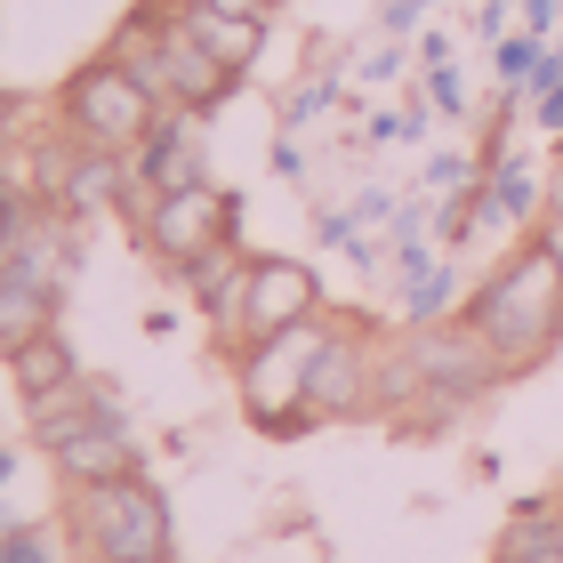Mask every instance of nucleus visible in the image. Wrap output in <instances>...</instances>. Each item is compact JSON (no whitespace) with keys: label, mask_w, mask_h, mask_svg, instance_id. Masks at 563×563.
Wrapping results in <instances>:
<instances>
[{"label":"nucleus","mask_w":563,"mask_h":563,"mask_svg":"<svg viewBox=\"0 0 563 563\" xmlns=\"http://www.w3.org/2000/svg\"><path fill=\"white\" fill-rule=\"evenodd\" d=\"M459 314H467V330L492 346V363L507 378L540 371L548 354L563 346V274H555V258L540 250V234H531L516 258H499L492 274H483L475 298L459 306Z\"/></svg>","instance_id":"1"},{"label":"nucleus","mask_w":563,"mask_h":563,"mask_svg":"<svg viewBox=\"0 0 563 563\" xmlns=\"http://www.w3.org/2000/svg\"><path fill=\"white\" fill-rule=\"evenodd\" d=\"M113 57H121V65H130L137 81L153 89V106H162V113H186V121H194V113H210V106H225V89L242 81L234 65H218L201 41L177 33V24L153 9V0H145L130 24H121V33H113Z\"/></svg>","instance_id":"2"},{"label":"nucleus","mask_w":563,"mask_h":563,"mask_svg":"<svg viewBox=\"0 0 563 563\" xmlns=\"http://www.w3.org/2000/svg\"><path fill=\"white\" fill-rule=\"evenodd\" d=\"M57 113H65L73 145H89V153H121V162H137L145 137L169 121L162 106H153V89H145L137 73L113 57V48H106V57H89V65L65 81Z\"/></svg>","instance_id":"3"},{"label":"nucleus","mask_w":563,"mask_h":563,"mask_svg":"<svg viewBox=\"0 0 563 563\" xmlns=\"http://www.w3.org/2000/svg\"><path fill=\"white\" fill-rule=\"evenodd\" d=\"M322 346H330V314L290 322V330H274V339L234 354L242 411L258 419L266 434H306V427H314V419H306V378H314V354Z\"/></svg>","instance_id":"4"},{"label":"nucleus","mask_w":563,"mask_h":563,"mask_svg":"<svg viewBox=\"0 0 563 563\" xmlns=\"http://www.w3.org/2000/svg\"><path fill=\"white\" fill-rule=\"evenodd\" d=\"M73 548L89 563H169V499L145 475L73 492Z\"/></svg>","instance_id":"5"},{"label":"nucleus","mask_w":563,"mask_h":563,"mask_svg":"<svg viewBox=\"0 0 563 563\" xmlns=\"http://www.w3.org/2000/svg\"><path fill=\"white\" fill-rule=\"evenodd\" d=\"M402 354L419 363V387H427V411L419 427H451L459 411H475L492 387H507V371L492 363V346L467 330V314H443V322H411L402 330Z\"/></svg>","instance_id":"6"},{"label":"nucleus","mask_w":563,"mask_h":563,"mask_svg":"<svg viewBox=\"0 0 563 563\" xmlns=\"http://www.w3.org/2000/svg\"><path fill=\"white\" fill-rule=\"evenodd\" d=\"M137 242L162 258L169 274L177 266H194L201 250H218V242H234V194H218V186H177V194H145L137 210Z\"/></svg>","instance_id":"7"},{"label":"nucleus","mask_w":563,"mask_h":563,"mask_svg":"<svg viewBox=\"0 0 563 563\" xmlns=\"http://www.w3.org/2000/svg\"><path fill=\"white\" fill-rule=\"evenodd\" d=\"M371 371H378V330L363 322H330V346L314 354V378H306V419H371Z\"/></svg>","instance_id":"8"},{"label":"nucleus","mask_w":563,"mask_h":563,"mask_svg":"<svg viewBox=\"0 0 563 563\" xmlns=\"http://www.w3.org/2000/svg\"><path fill=\"white\" fill-rule=\"evenodd\" d=\"M314 314H322V274L306 258H250V282H242V346H258V339H274V330H290V322H314Z\"/></svg>","instance_id":"9"},{"label":"nucleus","mask_w":563,"mask_h":563,"mask_svg":"<svg viewBox=\"0 0 563 563\" xmlns=\"http://www.w3.org/2000/svg\"><path fill=\"white\" fill-rule=\"evenodd\" d=\"M48 467L65 475V492H97V483H121V475H145V451L130 443L121 419H89L81 434L48 443Z\"/></svg>","instance_id":"10"},{"label":"nucleus","mask_w":563,"mask_h":563,"mask_svg":"<svg viewBox=\"0 0 563 563\" xmlns=\"http://www.w3.org/2000/svg\"><path fill=\"white\" fill-rule=\"evenodd\" d=\"M186 41H201L218 65H234V73H250L258 65V48H266V16H234V9H201V0H153Z\"/></svg>","instance_id":"11"},{"label":"nucleus","mask_w":563,"mask_h":563,"mask_svg":"<svg viewBox=\"0 0 563 563\" xmlns=\"http://www.w3.org/2000/svg\"><path fill=\"white\" fill-rule=\"evenodd\" d=\"M0 274H16V282H33V290H48L57 298L65 290V274H73V225H65V210H41L24 218V234L0 250Z\"/></svg>","instance_id":"12"},{"label":"nucleus","mask_w":563,"mask_h":563,"mask_svg":"<svg viewBox=\"0 0 563 563\" xmlns=\"http://www.w3.org/2000/svg\"><path fill=\"white\" fill-rule=\"evenodd\" d=\"M89 419H121V411H113V395H106V378H73V387L24 402V427H33V443H41V451H48V443H65V434H81Z\"/></svg>","instance_id":"13"},{"label":"nucleus","mask_w":563,"mask_h":563,"mask_svg":"<svg viewBox=\"0 0 563 563\" xmlns=\"http://www.w3.org/2000/svg\"><path fill=\"white\" fill-rule=\"evenodd\" d=\"M137 186L145 194H177V186H210V177H201V137L186 130V113H169L162 130L145 137V153H137Z\"/></svg>","instance_id":"14"},{"label":"nucleus","mask_w":563,"mask_h":563,"mask_svg":"<svg viewBox=\"0 0 563 563\" xmlns=\"http://www.w3.org/2000/svg\"><path fill=\"white\" fill-rule=\"evenodd\" d=\"M492 563H563V507L555 499L516 507L507 531H499V548H492Z\"/></svg>","instance_id":"15"},{"label":"nucleus","mask_w":563,"mask_h":563,"mask_svg":"<svg viewBox=\"0 0 563 563\" xmlns=\"http://www.w3.org/2000/svg\"><path fill=\"white\" fill-rule=\"evenodd\" d=\"M9 378H16V395L33 402V395H57L81 378V363H73V346H65V330H41V339H24L9 354Z\"/></svg>","instance_id":"16"},{"label":"nucleus","mask_w":563,"mask_h":563,"mask_svg":"<svg viewBox=\"0 0 563 563\" xmlns=\"http://www.w3.org/2000/svg\"><path fill=\"white\" fill-rule=\"evenodd\" d=\"M242 274H250V250H242V242H218V250H201L194 266H177V290H186L201 314H210L218 298H234V290H242Z\"/></svg>","instance_id":"17"},{"label":"nucleus","mask_w":563,"mask_h":563,"mask_svg":"<svg viewBox=\"0 0 563 563\" xmlns=\"http://www.w3.org/2000/svg\"><path fill=\"white\" fill-rule=\"evenodd\" d=\"M41 330H57V298L33 290V282L0 274V354H16L24 339H41Z\"/></svg>","instance_id":"18"},{"label":"nucleus","mask_w":563,"mask_h":563,"mask_svg":"<svg viewBox=\"0 0 563 563\" xmlns=\"http://www.w3.org/2000/svg\"><path fill=\"white\" fill-rule=\"evenodd\" d=\"M540 218H563V153L548 162V194H540Z\"/></svg>","instance_id":"19"},{"label":"nucleus","mask_w":563,"mask_h":563,"mask_svg":"<svg viewBox=\"0 0 563 563\" xmlns=\"http://www.w3.org/2000/svg\"><path fill=\"white\" fill-rule=\"evenodd\" d=\"M201 9H234V16H274L282 0H201Z\"/></svg>","instance_id":"20"},{"label":"nucleus","mask_w":563,"mask_h":563,"mask_svg":"<svg viewBox=\"0 0 563 563\" xmlns=\"http://www.w3.org/2000/svg\"><path fill=\"white\" fill-rule=\"evenodd\" d=\"M0 563H41V540H24V531H16V540H0Z\"/></svg>","instance_id":"21"},{"label":"nucleus","mask_w":563,"mask_h":563,"mask_svg":"<svg viewBox=\"0 0 563 563\" xmlns=\"http://www.w3.org/2000/svg\"><path fill=\"white\" fill-rule=\"evenodd\" d=\"M540 250H548L555 274H563V218H540Z\"/></svg>","instance_id":"22"},{"label":"nucleus","mask_w":563,"mask_h":563,"mask_svg":"<svg viewBox=\"0 0 563 563\" xmlns=\"http://www.w3.org/2000/svg\"><path fill=\"white\" fill-rule=\"evenodd\" d=\"M9 145H16V97L0 89V153H9Z\"/></svg>","instance_id":"23"},{"label":"nucleus","mask_w":563,"mask_h":563,"mask_svg":"<svg viewBox=\"0 0 563 563\" xmlns=\"http://www.w3.org/2000/svg\"><path fill=\"white\" fill-rule=\"evenodd\" d=\"M0 483H9V451H0Z\"/></svg>","instance_id":"24"},{"label":"nucleus","mask_w":563,"mask_h":563,"mask_svg":"<svg viewBox=\"0 0 563 563\" xmlns=\"http://www.w3.org/2000/svg\"><path fill=\"white\" fill-rule=\"evenodd\" d=\"M555 507H563V499H555Z\"/></svg>","instance_id":"25"}]
</instances>
